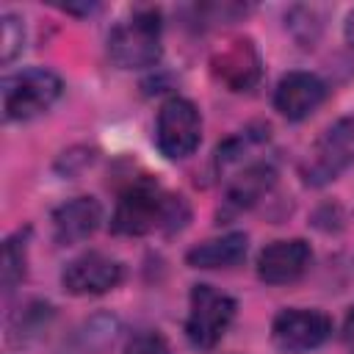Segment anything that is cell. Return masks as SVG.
I'll list each match as a JSON object with an SVG mask.
<instances>
[{
  "label": "cell",
  "mask_w": 354,
  "mask_h": 354,
  "mask_svg": "<svg viewBox=\"0 0 354 354\" xmlns=\"http://www.w3.org/2000/svg\"><path fill=\"white\" fill-rule=\"evenodd\" d=\"M191 218L185 196L163 191L152 180L130 183L111 216V230L116 235L138 238L149 232H180Z\"/></svg>",
  "instance_id": "obj_1"
},
{
  "label": "cell",
  "mask_w": 354,
  "mask_h": 354,
  "mask_svg": "<svg viewBox=\"0 0 354 354\" xmlns=\"http://www.w3.org/2000/svg\"><path fill=\"white\" fill-rule=\"evenodd\" d=\"M163 19L158 8H136L108 33V55L119 69H147L160 61Z\"/></svg>",
  "instance_id": "obj_2"
},
{
  "label": "cell",
  "mask_w": 354,
  "mask_h": 354,
  "mask_svg": "<svg viewBox=\"0 0 354 354\" xmlns=\"http://www.w3.org/2000/svg\"><path fill=\"white\" fill-rule=\"evenodd\" d=\"M64 91V80L44 66H28L3 77V119L30 122L50 111Z\"/></svg>",
  "instance_id": "obj_3"
},
{
  "label": "cell",
  "mask_w": 354,
  "mask_h": 354,
  "mask_svg": "<svg viewBox=\"0 0 354 354\" xmlns=\"http://www.w3.org/2000/svg\"><path fill=\"white\" fill-rule=\"evenodd\" d=\"M235 299L207 282L191 288L188 296V318H185V337L194 348L210 351L230 329L235 318Z\"/></svg>",
  "instance_id": "obj_4"
},
{
  "label": "cell",
  "mask_w": 354,
  "mask_h": 354,
  "mask_svg": "<svg viewBox=\"0 0 354 354\" xmlns=\"http://www.w3.org/2000/svg\"><path fill=\"white\" fill-rule=\"evenodd\" d=\"M354 163V116L332 122L313 144L307 160L301 163V177L307 185H326L340 171Z\"/></svg>",
  "instance_id": "obj_5"
},
{
  "label": "cell",
  "mask_w": 354,
  "mask_h": 354,
  "mask_svg": "<svg viewBox=\"0 0 354 354\" xmlns=\"http://www.w3.org/2000/svg\"><path fill=\"white\" fill-rule=\"evenodd\" d=\"M202 141V116L199 108L185 97H169L155 122V144L163 158L183 160L196 152Z\"/></svg>",
  "instance_id": "obj_6"
},
{
  "label": "cell",
  "mask_w": 354,
  "mask_h": 354,
  "mask_svg": "<svg viewBox=\"0 0 354 354\" xmlns=\"http://www.w3.org/2000/svg\"><path fill=\"white\" fill-rule=\"evenodd\" d=\"M332 335V318L318 307H285L271 321V343L282 354H307Z\"/></svg>",
  "instance_id": "obj_7"
},
{
  "label": "cell",
  "mask_w": 354,
  "mask_h": 354,
  "mask_svg": "<svg viewBox=\"0 0 354 354\" xmlns=\"http://www.w3.org/2000/svg\"><path fill=\"white\" fill-rule=\"evenodd\" d=\"M124 279V266L105 252H86L61 271V285L72 296H100Z\"/></svg>",
  "instance_id": "obj_8"
},
{
  "label": "cell",
  "mask_w": 354,
  "mask_h": 354,
  "mask_svg": "<svg viewBox=\"0 0 354 354\" xmlns=\"http://www.w3.org/2000/svg\"><path fill=\"white\" fill-rule=\"evenodd\" d=\"M210 69H213L216 80H221L230 91H249L260 80L263 58H260V53H257V47H254L252 39L235 36V39L224 41L213 53Z\"/></svg>",
  "instance_id": "obj_9"
},
{
  "label": "cell",
  "mask_w": 354,
  "mask_h": 354,
  "mask_svg": "<svg viewBox=\"0 0 354 354\" xmlns=\"http://www.w3.org/2000/svg\"><path fill=\"white\" fill-rule=\"evenodd\" d=\"M313 266V249L301 238L274 241L257 257V277L266 285H290L301 279Z\"/></svg>",
  "instance_id": "obj_10"
},
{
  "label": "cell",
  "mask_w": 354,
  "mask_h": 354,
  "mask_svg": "<svg viewBox=\"0 0 354 354\" xmlns=\"http://www.w3.org/2000/svg\"><path fill=\"white\" fill-rule=\"evenodd\" d=\"M324 100H326V83L318 75L301 69L282 75L274 88V108L290 122L307 119Z\"/></svg>",
  "instance_id": "obj_11"
},
{
  "label": "cell",
  "mask_w": 354,
  "mask_h": 354,
  "mask_svg": "<svg viewBox=\"0 0 354 354\" xmlns=\"http://www.w3.org/2000/svg\"><path fill=\"white\" fill-rule=\"evenodd\" d=\"M274 183H277V169L268 160H254V163L243 166L227 183V191H224L218 216L221 218H230V216H238L241 210H249L252 205H257L274 188Z\"/></svg>",
  "instance_id": "obj_12"
},
{
  "label": "cell",
  "mask_w": 354,
  "mask_h": 354,
  "mask_svg": "<svg viewBox=\"0 0 354 354\" xmlns=\"http://www.w3.org/2000/svg\"><path fill=\"white\" fill-rule=\"evenodd\" d=\"M100 221H102V205L94 196H75L53 210V235L61 246H75L91 238Z\"/></svg>",
  "instance_id": "obj_13"
},
{
  "label": "cell",
  "mask_w": 354,
  "mask_h": 354,
  "mask_svg": "<svg viewBox=\"0 0 354 354\" xmlns=\"http://www.w3.org/2000/svg\"><path fill=\"white\" fill-rule=\"evenodd\" d=\"M246 252H249V238L243 232H227L221 238H210L191 246L185 263L191 268H205V271L232 268L246 257Z\"/></svg>",
  "instance_id": "obj_14"
},
{
  "label": "cell",
  "mask_w": 354,
  "mask_h": 354,
  "mask_svg": "<svg viewBox=\"0 0 354 354\" xmlns=\"http://www.w3.org/2000/svg\"><path fill=\"white\" fill-rule=\"evenodd\" d=\"M28 232L30 230H17L3 243V293H11L28 274Z\"/></svg>",
  "instance_id": "obj_15"
},
{
  "label": "cell",
  "mask_w": 354,
  "mask_h": 354,
  "mask_svg": "<svg viewBox=\"0 0 354 354\" xmlns=\"http://www.w3.org/2000/svg\"><path fill=\"white\" fill-rule=\"evenodd\" d=\"M50 318H53V307H50L47 301H28V304L22 307V313H17V315L11 318V324H8V337H11L14 343H28V340L39 337V335L47 329Z\"/></svg>",
  "instance_id": "obj_16"
},
{
  "label": "cell",
  "mask_w": 354,
  "mask_h": 354,
  "mask_svg": "<svg viewBox=\"0 0 354 354\" xmlns=\"http://www.w3.org/2000/svg\"><path fill=\"white\" fill-rule=\"evenodd\" d=\"M285 22L293 33V39L307 50V47H315L321 30H324V22H321V11L315 6H293L288 14H285Z\"/></svg>",
  "instance_id": "obj_17"
},
{
  "label": "cell",
  "mask_w": 354,
  "mask_h": 354,
  "mask_svg": "<svg viewBox=\"0 0 354 354\" xmlns=\"http://www.w3.org/2000/svg\"><path fill=\"white\" fill-rule=\"evenodd\" d=\"M3 44H0V50H3V64H11L17 55H22V50H25V25H22V19L17 17V14H11V11H6L3 14Z\"/></svg>",
  "instance_id": "obj_18"
},
{
  "label": "cell",
  "mask_w": 354,
  "mask_h": 354,
  "mask_svg": "<svg viewBox=\"0 0 354 354\" xmlns=\"http://www.w3.org/2000/svg\"><path fill=\"white\" fill-rule=\"evenodd\" d=\"M124 354H171V346L158 332H141L124 346Z\"/></svg>",
  "instance_id": "obj_19"
},
{
  "label": "cell",
  "mask_w": 354,
  "mask_h": 354,
  "mask_svg": "<svg viewBox=\"0 0 354 354\" xmlns=\"http://www.w3.org/2000/svg\"><path fill=\"white\" fill-rule=\"evenodd\" d=\"M61 8H64V11H72V14H91V11H97L100 6H94V3H91V6H75V3H66V6H61Z\"/></svg>",
  "instance_id": "obj_20"
},
{
  "label": "cell",
  "mask_w": 354,
  "mask_h": 354,
  "mask_svg": "<svg viewBox=\"0 0 354 354\" xmlns=\"http://www.w3.org/2000/svg\"><path fill=\"white\" fill-rule=\"evenodd\" d=\"M343 33H346V41L354 47V11L346 17V25H343Z\"/></svg>",
  "instance_id": "obj_21"
},
{
  "label": "cell",
  "mask_w": 354,
  "mask_h": 354,
  "mask_svg": "<svg viewBox=\"0 0 354 354\" xmlns=\"http://www.w3.org/2000/svg\"><path fill=\"white\" fill-rule=\"evenodd\" d=\"M346 340H354V307L346 315Z\"/></svg>",
  "instance_id": "obj_22"
}]
</instances>
